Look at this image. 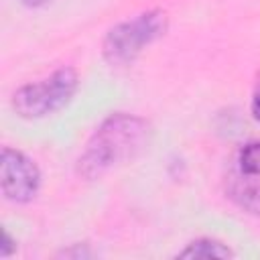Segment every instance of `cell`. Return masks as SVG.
<instances>
[{
    "label": "cell",
    "mask_w": 260,
    "mask_h": 260,
    "mask_svg": "<svg viewBox=\"0 0 260 260\" xmlns=\"http://www.w3.org/2000/svg\"><path fill=\"white\" fill-rule=\"evenodd\" d=\"M150 128L146 120L132 114H112L89 138L77 158V173L83 179H98L118 165L136 158L148 144Z\"/></svg>",
    "instance_id": "cell-1"
},
{
    "label": "cell",
    "mask_w": 260,
    "mask_h": 260,
    "mask_svg": "<svg viewBox=\"0 0 260 260\" xmlns=\"http://www.w3.org/2000/svg\"><path fill=\"white\" fill-rule=\"evenodd\" d=\"M167 14L162 10H148L130 20L112 26L104 39V59L114 67L130 65L144 47L152 45L167 32Z\"/></svg>",
    "instance_id": "cell-2"
},
{
    "label": "cell",
    "mask_w": 260,
    "mask_h": 260,
    "mask_svg": "<svg viewBox=\"0 0 260 260\" xmlns=\"http://www.w3.org/2000/svg\"><path fill=\"white\" fill-rule=\"evenodd\" d=\"M79 85L77 71L73 67H61L49 77L26 83L12 95V110L26 120H37L63 110L75 95Z\"/></svg>",
    "instance_id": "cell-3"
},
{
    "label": "cell",
    "mask_w": 260,
    "mask_h": 260,
    "mask_svg": "<svg viewBox=\"0 0 260 260\" xmlns=\"http://www.w3.org/2000/svg\"><path fill=\"white\" fill-rule=\"evenodd\" d=\"M0 185L8 201H30L41 185V173L32 158L14 148H2L0 154Z\"/></svg>",
    "instance_id": "cell-4"
},
{
    "label": "cell",
    "mask_w": 260,
    "mask_h": 260,
    "mask_svg": "<svg viewBox=\"0 0 260 260\" xmlns=\"http://www.w3.org/2000/svg\"><path fill=\"white\" fill-rule=\"evenodd\" d=\"M177 256L179 258H232L234 252L217 240L199 238V240L191 242L185 250H181Z\"/></svg>",
    "instance_id": "cell-5"
},
{
    "label": "cell",
    "mask_w": 260,
    "mask_h": 260,
    "mask_svg": "<svg viewBox=\"0 0 260 260\" xmlns=\"http://www.w3.org/2000/svg\"><path fill=\"white\" fill-rule=\"evenodd\" d=\"M240 169L246 175H260V142H248L240 150Z\"/></svg>",
    "instance_id": "cell-6"
},
{
    "label": "cell",
    "mask_w": 260,
    "mask_h": 260,
    "mask_svg": "<svg viewBox=\"0 0 260 260\" xmlns=\"http://www.w3.org/2000/svg\"><path fill=\"white\" fill-rule=\"evenodd\" d=\"M236 201L250 213L260 217V185H246L234 193Z\"/></svg>",
    "instance_id": "cell-7"
},
{
    "label": "cell",
    "mask_w": 260,
    "mask_h": 260,
    "mask_svg": "<svg viewBox=\"0 0 260 260\" xmlns=\"http://www.w3.org/2000/svg\"><path fill=\"white\" fill-rule=\"evenodd\" d=\"M14 250H16V244H14V240L10 238V234L4 230V244H2V248H0V256L6 258V256H10Z\"/></svg>",
    "instance_id": "cell-8"
},
{
    "label": "cell",
    "mask_w": 260,
    "mask_h": 260,
    "mask_svg": "<svg viewBox=\"0 0 260 260\" xmlns=\"http://www.w3.org/2000/svg\"><path fill=\"white\" fill-rule=\"evenodd\" d=\"M252 114H254V118L260 122V85L256 87L254 98H252Z\"/></svg>",
    "instance_id": "cell-9"
},
{
    "label": "cell",
    "mask_w": 260,
    "mask_h": 260,
    "mask_svg": "<svg viewBox=\"0 0 260 260\" xmlns=\"http://www.w3.org/2000/svg\"><path fill=\"white\" fill-rule=\"evenodd\" d=\"M49 0H22V4L30 6V8H39V6H45Z\"/></svg>",
    "instance_id": "cell-10"
}]
</instances>
